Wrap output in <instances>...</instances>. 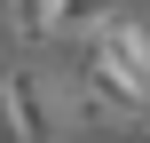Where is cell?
<instances>
[{"label": "cell", "mask_w": 150, "mask_h": 143, "mask_svg": "<svg viewBox=\"0 0 150 143\" xmlns=\"http://www.w3.org/2000/svg\"><path fill=\"white\" fill-rule=\"evenodd\" d=\"M71 80L111 111V119H134L150 111V32L134 16H111L95 40H79V56H71Z\"/></svg>", "instance_id": "obj_1"}, {"label": "cell", "mask_w": 150, "mask_h": 143, "mask_svg": "<svg viewBox=\"0 0 150 143\" xmlns=\"http://www.w3.org/2000/svg\"><path fill=\"white\" fill-rule=\"evenodd\" d=\"M119 16V0H8L16 40H95Z\"/></svg>", "instance_id": "obj_2"}]
</instances>
